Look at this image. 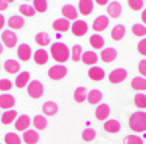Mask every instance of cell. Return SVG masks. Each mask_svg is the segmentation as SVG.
I'll use <instances>...</instances> for the list:
<instances>
[{
    "instance_id": "cell-1",
    "label": "cell",
    "mask_w": 146,
    "mask_h": 144,
    "mask_svg": "<svg viewBox=\"0 0 146 144\" xmlns=\"http://www.w3.org/2000/svg\"><path fill=\"white\" fill-rule=\"evenodd\" d=\"M51 55H52V59H54L55 61H58L59 64H63L65 62V61H68V59H69L70 56V52H69V48L67 47V45L64 44V43H54V44L51 45Z\"/></svg>"
},
{
    "instance_id": "cell-2",
    "label": "cell",
    "mask_w": 146,
    "mask_h": 144,
    "mask_svg": "<svg viewBox=\"0 0 146 144\" xmlns=\"http://www.w3.org/2000/svg\"><path fill=\"white\" fill-rule=\"evenodd\" d=\"M129 127L134 132L146 131V113L145 112H136L129 118Z\"/></svg>"
},
{
    "instance_id": "cell-3",
    "label": "cell",
    "mask_w": 146,
    "mask_h": 144,
    "mask_svg": "<svg viewBox=\"0 0 146 144\" xmlns=\"http://www.w3.org/2000/svg\"><path fill=\"white\" fill-rule=\"evenodd\" d=\"M44 92V87H43L42 82H39L38 79H34V81L29 82L27 84V93L30 97L33 99H39L40 96Z\"/></svg>"
},
{
    "instance_id": "cell-4",
    "label": "cell",
    "mask_w": 146,
    "mask_h": 144,
    "mask_svg": "<svg viewBox=\"0 0 146 144\" xmlns=\"http://www.w3.org/2000/svg\"><path fill=\"white\" fill-rule=\"evenodd\" d=\"M68 73V69L64 65H54L48 69V77L54 81H60L63 79Z\"/></svg>"
},
{
    "instance_id": "cell-5",
    "label": "cell",
    "mask_w": 146,
    "mask_h": 144,
    "mask_svg": "<svg viewBox=\"0 0 146 144\" xmlns=\"http://www.w3.org/2000/svg\"><path fill=\"white\" fill-rule=\"evenodd\" d=\"M127 75H128L127 70L123 69V68H119V69H115L110 73L108 79L111 83H120V82H123L127 78Z\"/></svg>"
},
{
    "instance_id": "cell-6",
    "label": "cell",
    "mask_w": 146,
    "mask_h": 144,
    "mask_svg": "<svg viewBox=\"0 0 146 144\" xmlns=\"http://www.w3.org/2000/svg\"><path fill=\"white\" fill-rule=\"evenodd\" d=\"M30 123H31V121H30V118H29V116L22 114V116L16 118L15 129L17 130V131H26V130L29 129V126H30Z\"/></svg>"
},
{
    "instance_id": "cell-7",
    "label": "cell",
    "mask_w": 146,
    "mask_h": 144,
    "mask_svg": "<svg viewBox=\"0 0 146 144\" xmlns=\"http://www.w3.org/2000/svg\"><path fill=\"white\" fill-rule=\"evenodd\" d=\"M110 25V20L106 17V16H98L97 18L94 20V22H93V29H94V31H104Z\"/></svg>"
},
{
    "instance_id": "cell-8",
    "label": "cell",
    "mask_w": 146,
    "mask_h": 144,
    "mask_svg": "<svg viewBox=\"0 0 146 144\" xmlns=\"http://www.w3.org/2000/svg\"><path fill=\"white\" fill-rule=\"evenodd\" d=\"M72 33L76 36H82L88 33V24L85 21H81V20H77V21L73 22L72 25Z\"/></svg>"
},
{
    "instance_id": "cell-9",
    "label": "cell",
    "mask_w": 146,
    "mask_h": 144,
    "mask_svg": "<svg viewBox=\"0 0 146 144\" xmlns=\"http://www.w3.org/2000/svg\"><path fill=\"white\" fill-rule=\"evenodd\" d=\"M1 40L8 48H13L17 44V35L11 30H5L1 35Z\"/></svg>"
},
{
    "instance_id": "cell-10",
    "label": "cell",
    "mask_w": 146,
    "mask_h": 144,
    "mask_svg": "<svg viewBox=\"0 0 146 144\" xmlns=\"http://www.w3.org/2000/svg\"><path fill=\"white\" fill-rule=\"evenodd\" d=\"M22 140L26 144H36L38 140H39V134H38L36 130L27 129L26 131H24V134H22Z\"/></svg>"
},
{
    "instance_id": "cell-11",
    "label": "cell",
    "mask_w": 146,
    "mask_h": 144,
    "mask_svg": "<svg viewBox=\"0 0 146 144\" xmlns=\"http://www.w3.org/2000/svg\"><path fill=\"white\" fill-rule=\"evenodd\" d=\"M17 56L21 61H29L31 57V49L27 44H20L17 48Z\"/></svg>"
},
{
    "instance_id": "cell-12",
    "label": "cell",
    "mask_w": 146,
    "mask_h": 144,
    "mask_svg": "<svg viewBox=\"0 0 146 144\" xmlns=\"http://www.w3.org/2000/svg\"><path fill=\"white\" fill-rule=\"evenodd\" d=\"M15 104H16V101H15V97H13L12 95H9V93H3V95H0V108L1 109L9 110Z\"/></svg>"
},
{
    "instance_id": "cell-13",
    "label": "cell",
    "mask_w": 146,
    "mask_h": 144,
    "mask_svg": "<svg viewBox=\"0 0 146 144\" xmlns=\"http://www.w3.org/2000/svg\"><path fill=\"white\" fill-rule=\"evenodd\" d=\"M61 13H63V16L67 18L68 21H69V20H77V14H78V13H77V9L74 8L72 4H65V5H63Z\"/></svg>"
},
{
    "instance_id": "cell-14",
    "label": "cell",
    "mask_w": 146,
    "mask_h": 144,
    "mask_svg": "<svg viewBox=\"0 0 146 144\" xmlns=\"http://www.w3.org/2000/svg\"><path fill=\"white\" fill-rule=\"evenodd\" d=\"M117 57V52L113 48H104L103 51L100 52V59L103 62H112Z\"/></svg>"
},
{
    "instance_id": "cell-15",
    "label": "cell",
    "mask_w": 146,
    "mask_h": 144,
    "mask_svg": "<svg viewBox=\"0 0 146 144\" xmlns=\"http://www.w3.org/2000/svg\"><path fill=\"white\" fill-rule=\"evenodd\" d=\"M110 113H111V112H110V107L107 104H100V105H98V108L95 109V117L99 121L107 120Z\"/></svg>"
},
{
    "instance_id": "cell-16",
    "label": "cell",
    "mask_w": 146,
    "mask_h": 144,
    "mask_svg": "<svg viewBox=\"0 0 146 144\" xmlns=\"http://www.w3.org/2000/svg\"><path fill=\"white\" fill-rule=\"evenodd\" d=\"M93 0H80L78 3V9H80V13L82 16H89L91 12H93Z\"/></svg>"
},
{
    "instance_id": "cell-17",
    "label": "cell",
    "mask_w": 146,
    "mask_h": 144,
    "mask_svg": "<svg viewBox=\"0 0 146 144\" xmlns=\"http://www.w3.org/2000/svg\"><path fill=\"white\" fill-rule=\"evenodd\" d=\"M107 13L112 18H119L120 14H121V4L119 3V1L110 3L108 7H107Z\"/></svg>"
},
{
    "instance_id": "cell-18",
    "label": "cell",
    "mask_w": 146,
    "mask_h": 144,
    "mask_svg": "<svg viewBox=\"0 0 146 144\" xmlns=\"http://www.w3.org/2000/svg\"><path fill=\"white\" fill-rule=\"evenodd\" d=\"M29 82H30V73L29 72H21L17 77H16L15 84L18 88H22V87H25V86H27Z\"/></svg>"
},
{
    "instance_id": "cell-19",
    "label": "cell",
    "mask_w": 146,
    "mask_h": 144,
    "mask_svg": "<svg viewBox=\"0 0 146 144\" xmlns=\"http://www.w3.org/2000/svg\"><path fill=\"white\" fill-rule=\"evenodd\" d=\"M88 75L91 81H102L104 78V72L99 66H93V68L89 69Z\"/></svg>"
},
{
    "instance_id": "cell-20",
    "label": "cell",
    "mask_w": 146,
    "mask_h": 144,
    "mask_svg": "<svg viewBox=\"0 0 146 144\" xmlns=\"http://www.w3.org/2000/svg\"><path fill=\"white\" fill-rule=\"evenodd\" d=\"M69 21H68L67 18H59V20H55V22L52 24V27H54V30L59 31V33H64V31H67L69 29Z\"/></svg>"
},
{
    "instance_id": "cell-21",
    "label": "cell",
    "mask_w": 146,
    "mask_h": 144,
    "mask_svg": "<svg viewBox=\"0 0 146 144\" xmlns=\"http://www.w3.org/2000/svg\"><path fill=\"white\" fill-rule=\"evenodd\" d=\"M81 60L84 61V64L86 65H95L98 62V56L94 51H86L82 53Z\"/></svg>"
},
{
    "instance_id": "cell-22",
    "label": "cell",
    "mask_w": 146,
    "mask_h": 144,
    "mask_svg": "<svg viewBox=\"0 0 146 144\" xmlns=\"http://www.w3.org/2000/svg\"><path fill=\"white\" fill-rule=\"evenodd\" d=\"M34 61H35V64H38V65H44L47 61H48V53H47V51H44V49H36L35 53H34Z\"/></svg>"
},
{
    "instance_id": "cell-23",
    "label": "cell",
    "mask_w": 146,
    "mask_h": 144,
    "mask_svg": "<svg viewBox=\"0 0 146 144\" xmlns=\"http://www.w3.org/2000/svg\"><path fill=\"white\" fill-rule=\"evenodd\" d=\"M4 70L9 74H16L17 72H20V64H18V61L12 60V59L7 60L4 62Z\"/></svg>"
},
{
    "instance_id": "cell-24",
    "label": "cell",
    "mask_w": 146,
    "mask_h": 144,
    "mask_svg": "<svg viewBox=\"0 0 146 144\" xmlns=\"http://www.w3.org/2000/svg\"><path fill=\"white\" fill-rule=\"evenodd\" d=\"M131 86L136 91H146V78L143 77H136L132 79Z\"/></svg>"
},
{
    "instance_id": "cell-25",
    "label": "cell",
    "mask_w": 146,
    "mask_h": 144,
    "mask_svg": "<svg viewBox=\"0 0 146 144\" xmlns=\"http://www.w3.org/2000/svg\"><path fill=\"white\" fill-rule=\"evenodd\" d=\"M43 113L46 116H50V117L55 116V114L58 113V104L54 101H46L43 104Z\"/></svg>"
},
{
    "instance_id": "cell-26",
    "label": "cell",
    "mask_w": 146,
    "mask_h": 144,
    "mask_svg": "<svg viewBox=\"0 0 146 144\" xmlns=\"http://www.w3.org/2000/svg\"><path fill=\"white\" fill-rule=\"evenodd\" d=\"M89 43H90V45L94 49H102L104 44V39L100 35H98V34H93L90 36V39H89Z\"/></svg>"
},
{
    "instance_id": "cell-27",
    "label": "cell",
    "mask_w": 146,
    "mask_h": 144,
    "mask_svg": "<svg viewBox=\"0 0 146 144\" xmlns=\"http://www.w3.org/2000/svg\"><path fill=\"white\" fill-rule=\"evenodd\" d=\"M125 35V27L123 26V25H116V26H113L112 31H111V36H112L113 40H121L123 38H124Z\"/></svg>"
},
{
    "instance_id": "cell-28",
    "label": "cell",
    "mask_w": 146,
    "mask_h": 144,
    "mask_svg": "<svg viewBox=\"0 0 146 144\" xmlns=\"http://www.w3.org/2000/svg\"><path fill=\"white\" fill-rule=\"evenodd\" d=\"M16 118H17V112L13 110V109L7 110V112H4V113L1 114V122H3L4 125H9V123L15 122Z\"/></svg>"
},
{
    "instance_id": "cell-29",
    "label": "cell",
    "mask_w": 146,
    "mask_h": 144,
    "mask_svg": "<svg viewBox=\"0 0 146 144\" xmlns=\"http://www.w3.org/2000/svg\"><path fill=\"white\" fill-rule=\"evenodd\" d=\"M8 25L11 29H21L25 25V20L21 16H12L8 20Z\"/></svg>"
},
{
    "instance_id": "cell-30",
    "label": "cell",
    "mask_w": 146,
    "mask_h": 144,
    "mask_svg": "<svg viewBox=\"0 0 146 144\" xmlns=\"http://www.w3.org/2000/svg\"><path fill=\"white\" fill-rule=\"evenodd\" d=\"M104 130H106L107 132H112V134H115V132H119L120 131V123H119V121L116 120H108L106 123H104Z\"/></svg>"
},
{
    "instance_id": "cell-31",
    "label": "cell",
    "mask_w": 146,
    "mask_h": 144,
    "mask_svg": "<svg viewBox=\"0 0 146 144\" xmlns=\"http://www.w3.org/2000/svg\"><path fill=\"white\" fill-rule=\"evenodd\" d=\"M33 125L36 130H44L47 127V120H46L44 116L42 114H38L33 118Z\"/></svg>"
},
{
    "instance_id": "cell-32",
    "label": "cell",
    "mask_w": 146,
    "mask_h": 144,
    "mask_svg": "<svg viewBox=\"0 0 146 144\" xmlns=\"http://www.w3.org/2000/svg\"><path fill=\"white\" fill-rule=\"evenodd\" d=\"M35 42L38 45H42V47H46L48 45L50 42H51V38L47 33H38L35 36Z\"/></svg>"
},
{
    "instance_id": "cell-33",
    "label": "cell",
    "mask_w": 146,
    "mask_h": 144,
    "mask_svg": "<svg viewBox=\"0 0 146 144\" xmlns=\"http://www.w3.org/2000/svg\"><path fill=\"white\" fill-rule=\"evenodd\" d=\"M88 101L90 104H98V103L102 100V92L99 90H91L90 92L88 93Z\"/></svg>"
},
{
    "instance_id": "cell-34",
    "label": "cell",
    "mask_w": 146,
    "mask_h": 144,
    "mask_svg": "<svg viewBox=\"0 0 146 144\" xmlns=\"http://www.w3.org/2000/svg\"><path fill=\"white\" fill-rule=\"evenodd\" d=\"M74 100L77 103H84L88 97V93H86V88L85 87H77L74 91V95H73Z\"/></svg>"
},
{
    "instance_id": "cell-35",
    "label": "cell",
    "mask_w": 146,
    "mask_h": 144,
    "mask_svg": "<svg viewBox=\"0 0 146 144\" xmlns=\"http://www.w3.org/2000/svg\"><path fill=\"white\" fill-rule=\"evenodd\" d=\"M4 141L5 144H21V138L15 132H8L4 136Z\"/></svg>"
},
{
    "instance_id": "cell-36",
    "label": "cell",
    "mask_w": 146,
    "mask_h": 144,
    "mask_svg": "<svg viewBox=\"0 0 146 144\" xmlns=\"http://www.w3.org/2000/svg\"><path fill=\"white\" fill-rule=\"evenodd\" d=\"M20 13H21L22 16H26V17H33L34 14H35V9H34V7L31 5H27V4H22V5H20Z\"/></svg>"
},
{
    "instance_id": "cell-37",
    "label": "cell",
    "mask_w": 146,
    "mask_h": 144,
    "mask_svg": "<svg viewBox=\"0 0 146 144\" xmlns=\"http://www.w3.org/2000/svg\"><path fill=\"white\" fill-rule=\"evenodd\" d=\"M134 104H136L137 108L145 109L146 108V95H143V93H137V95L134 96Z\"/></svg>"
},
{
    "instance_id": "cell-38",
    "label": "cell",
    "mask_w": 146,
    "mask_h": 144,
    "mask_svg": "<svg viewBox=\"0 0 146 144\" xmlns=\"http://www.w3.org/2000/svg\"><path fill=\"white\" fill-rule=\"evenodd\" d=\"M70 56H72V60L74 61V62H77V61L81 60V57H82V48H81V45H80V44L73 45Z\"/></svg>"
},
{
    "instance_id": "cell-39",
    "label": "cell",
    "mask_w": 146,
    "mask_h": 144,
    "mask_svg": "<svg viewBox=\"0 0 146 144\" xmlns=\"http://www.w3.org/2000/svg\"><path fill=\"white\" fill-rule=\"evenodd\" d=\"M95 135H97L95 130H94V129H90V127H88V129H85L84 131H82V139H84L85 141L94 140Z\"/></svg>"
},
{
    "instance_id": "cell-40",
    "label": "cell",
    "mask_w": 146,
    "mask_h": 144,
    "mask_svg": "<svg viewBox=\"0 0 146 144\" xmlns=\"http://www.w3.org/2000/svg\"><path fill=\"white\" fill-rule=\"evenodd\" d=\"M34 1V9L35 12L44 13L47 11V1L46 0H33Z\"/></svg>"
},
{
    "instance_id": "cell-41",
    "label": "cell",
    "mask_w": 146,
    "mask_h": 144,
    "mask_svg": "<svg viewBox=\"0 0 146 144\" xmlns=\"http://www.w3.org/2000/svg\"><path fill=\"white\" fill-rule=\"evenodd\" d=\"M132 31H133V34L136 36H143L146 35V26L141 24H136L132 26Z\"/></svg>"
},
{
    "instance_id": "cell-42",
    "label": "cell",
    "mask_w": 146,
    "mask_h": 144,
    "mask_svg": "<svg viewBox=\"0 0 146 144\" xmlns=\"http://www.w3.org/2000/svg\"><path fill=\"white\" fill-rule=\"evenodd\" d=\"M124 143L125 144H143L142 139L140 136L137 135H128L127 138L124 139Z\"/></svg>"
},
{
    "instance_id": "cell-43",
    "label": "cell",
    "mask_w": 146,
    "mask_h": 144,
    "mask_svg": "<svg viewBox=\"0 0 146 144\" xmlns=\"http://www.w3.org/2000/svg\"><path fill=\"white\" fill-rule=\"evenodd\" d=\"M128 5L134 11H140L143 7V0H128Z\"/></svg>"
},
{
    "instance_id": "cell-44",
    "label": "cell",
    "mask_w": 146,
    "mask_h": 144,
    "mask_svg": "<svg viewBox=\"0 0 146 144\" xmlns=\"http://www.w3.org/2000/svg\"><path fill=\"white\" fill-rule=\"evenodd\" d=\"M12 88V82L7 78L0 79V91H9Z\"/></svg>"
},
{
    "instance_id": "cell-45",
    "label": "cell",
    "mask_w": 146,
    "mask_h": 144,
    "mask_svg": "<svg viewBox=\"0 0 146 144\" xmlns=\"http://www.w3.org/2000/svg\"><path fill=\"white\" fill-rule=\"evenodd\" d=\"M138 72H140V74L142 75L143 78H146V59L140 61V64H138Z\"/></svg>"
},
{
    "instance_id": "cell-46",
    "label": "cell",
    "mask_w": 146,
    "mask_h": 144,
    "mask_svg": "<svg viewBox=\"0 0 146 144\" xmlns=\"http://www.w3.org/2000/svg\"><path fill=\"white\" fill-rule=\"evenodd\" d=\"M137 49H138V52H140L141 55L146 56V39H142L140 43H138V45H137Z\"/></svg>"
},
{
    "instance_id": "cell-47",
    "label": "cell",
    "mask_w": 146,
    "mask_h": 144,
    "mask_svg": "<svg viewBox=\"0 0 146 144\" xmlns=\"http://www.w3.org/2000/svg\"><path fill=\"white\" fill-rule=\"evenodd\" d=\"M8 8V3H5L4 0H0V11H5Z\"/></svg>"
},
{
    "instance_id": "cell-48",
    "label": "cell",
    "mask_w": 146,
    "mask_h": 144,
    "mask_svg": "<svg viewBox=\"0 0 146 144\" xmlns=\"http://www.w3.org/2000/svg\"><path fill=\"white\" fill-rule=\"evenodd\" d=\"M4 24H5V18H4V17H3V16L0 14V30H1V29H3Z\"/></svg>"
},
{
    "instance_id": "cell-49",
    "label": "cell",
    "mask_w": 146,
    "mask_h": 144,
    "mask_svg": "<svg viewBox=\"0 0 146 144\" xmlns=\"http://www.w3.org/2000/svg\"><path fill=\"white\" fill-rule=\"evenodd\" d=\"M97 1V4H99V5H106L107 3H108V0H95Z\"/></svg>"
},
{
    "instance_id": "cell-50",
    "label": "cell",
    "mask_w": 146,
    "mask_h": 144,
    "mask_svg": "<svg viewBox=\"0 0 146 144\" xmlns=\"http://www.w3.org/2000/svg\"><path fill=\"white\" fill-rule=\"evenodd\" d=\"M141 20H142L143 24H146V9H143L142 14H141Z\"/></svg>"
},
{
    "instance_id": "cell-51",
    "label": "cell",
    "mask_w": 146,
    "mask_h": 144,
    "mask_svg": "<svg viewBox=\"0 0 146 144\" xmlns=\"http://www.w3.org/2000/svg\"><path fill=\"white\" fill-rule=\"evenodd\" d=\"M3 53V45H1V43H0V55Z\"/></svg>"
},
{
    "instance_id": "cell-52",
    "label": "cell",
    "mask_w": 146,
    "mask_h": 144,
    "mask_svg": "<svg viewBox=\"0 0 146 144\" xmlns=\"http://www.w3.org/2000/svg\"><path fill=\"white\" fill-rule=\"evenodd\" d=\"M4 1H5V3H13L15 0H4Z\"/></svg>"
}]
</instances>
